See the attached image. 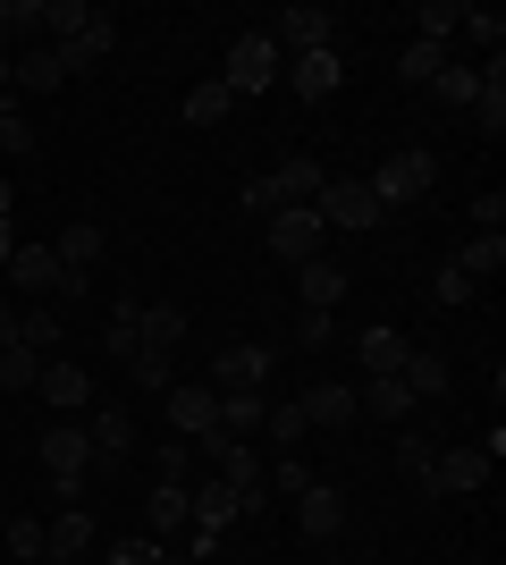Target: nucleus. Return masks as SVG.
<instances>
[{
  "label": "nucleus",
  "instance_id": "6e6d98bb",
  "mask_svg": "<svg viewBox=\"0 0 506 565\" xmlns=\"http://www.w3.org/2000/svg\"><path fill=\"white\" fill-rule=\"evenodd\" d=\"M0 60H9V0H0Z\"/></svg>",
  "mask_w": 506,
  "mask_h": 565
},
{
  "label": "nucleus",
  "instance_id": "c03bdc74",
  "mask_svg": "<svg viewBox=\"0 0 506 565\" xmlns=\"http://www.w3.org/2000/svg\"><path fill=\"white\" fill-rule=\"evenodd\" d=\"M9 557H18V565L43 557V515H9Z\"/></svg>",
  "mask_w": 506,
  "mask_h": 565
},
{
  "label": "nucleus",
  "instance_id": "393cba45",
  "mask_svg": "<svg viewBox=\"0 0 506 565\" xmlns=\"http://www.w3.org/2000/svg\"><path fill=\"white\" fill-rule=\"evenodd\" d=\"M355 414H372V423H406V414H413L406 380H363V388H355Z\"/></svg>",
  "mask_w": 506,
  "mask_h": 565
},
{
  "label": "nucleus",
  "instance_id": "423d86ee",
  "mask_svg": "<svg viewBox=\"0 0 506 565\" xmlns=\"http://www.w3.org/2000/svg\"><path fill=\"white\" fill-rule=\"evenodd\" d=\"M219 85H228V94H270V85H279V43H270V34H237L228 60H219Z\"/></svg>",
  "mask_w": 506,
  "mask_h": 565
},
{
  "label": "nucleus",
  "instance_id": "c85d7f7f",
  "mask_svg": "<svg viewBox=\"0 0 506 565\" xmlns=\"http://www.w3.org/2000/svg\"><path fill=\"white\" fill-rule=\"evenodd\" d=\"M397 380H406V397H448V380H456V372H448V354L413 347V363H406Z\"/></svg>",
  "mask_w": 506,
  "mask_h": 565
},
{
  "label": "nucleus",
  "instance_id": "f8f14e48",
  "mask_svg": "<svg viewBox=\"0 0 506 565\" xmlns=\"http://www.w3.org/2000/svg\"><path fill=\"white\" fill-rule=\"evenodd\" d=\"M34 397H43L51 414H85V405H94V363H43Z\"/></svg>",
  "mask_w": 506,
  "mask_h": 565
},
{
  "label": "nucleus",
  "instance_id": "473e14b6",
  "mask_svg": "<svg viewBox=\"0 0 506 565\" xmlns=\"http://www.w3.org/2000/svg\"><path fill=\"white\" fill-rule=\"evenodd\" d=\"M262 430L279 439V456H295L304 439H313V423H304V405H295V397H279V405H270V414H262Z\"/></svg>",
  "mask_w": 506,
  "mask_h": 565
},
{
  "label": "nucleus",
  "instance_id": "ea45409f",
  "mask_svg": "<svg viewBox=\"0 0 506 565\" xmlns=\"http://www.w3.org/2000/svg\"><path fill=\"white\" fill-rule=\"evenodd\" d=\"M0 152H9V161H25V152H34V118H25L18 102H0Z\"/></svg>",
  "mask_w": 506,
  "mask_h": 565
},
{
  "label": "nucleus",
  "instance_id": "8fccbe9b",
  "mask_svg": "<svg viewBox=\"0 0 506 565\" xmlns=\"http://www.w3.org/2000/svg\"><path fill=\"white\" fill-rule=\"evenodd\" d=\"M51 0H9V34H43Z\"/></svg>",
  "mask_w": 506,
  "mask_h": 565
},
{
  "label": "nucleus",
  "instance_id": "39448f33",
  "mask_svg": "<svg viewBox=\"0 0 506 565\" xmlns=\"http://www.w3.org/2000/svg\"><path fill=\"white\" fill-rule=\"evenodd\" d=\"M363 186L380 194V212H397V203H422V194L439 186V161H431V152H388V161L372 169Z\"/></svg>",
  "mask_w": 506,
  "mask_h": 565
},
{
  "label": "nucleus",
  "instance_id": "3c124183",
  "mask_svg": "<svg viewBox=\"0 0 506 565\" xmlns=\"http://www.w3.org/2000/svg\"><path fill=\"white\" fill-rule=\"evenodd\" d=\"M186 465H194L186 439H161V481H177V490H186Z\"/></svg>",
  "mask_w": 506,
  "mask_h": 565
},
{
  "label": "nucleus",
  "instance_id": "7ed1b4c3",
  "mask_svg": "<svg viewBox=\"0 0 506 565\" xmlns=\"http://www.w3.org/2000/svg\"><path fill=\"white\" fill-rule=\"evenodd\" d=\"M262 245L288 262V270H304V262L330 254V228H321L313 203H288V212H270V220H262Z\"/></svg>",
  "mask_w": 506,
  "mask_h": 565
},
{
  "label": "nucleus",
  "instance_id": "4c0bfd02",
  "mask_svg": "<svg viewBox=\"0 0 506 565\" xmlns=\"http://www.w3.org/2000/svg\"><path fill=\"white\" fill-rule=\"evenodd\" d=\"M34 380H43V354L34 347H0V388H9V397H25Z\"/></svg>",
  "mask_w": 506,
  "mask_h": 565
},
{
  "label": "nucleus",
  "instance_id": "864d4df0",
  "mask_svg": "<svg viewBox=\"0 0 506 565\" xmlns=\"http://www.w3.org/2000/svg\"><path fill=\"white\" fill-rule=\"evenodd\" d=\"M0 347H18V305H0Z\"/></svg>",
  "mask_w": 506,
  "mask_h": 565
},
{
  "label": "nucleus",
  "instance_id": "4d7b16f0",
  "mask_svg": "<svg viewBox=\"0 0 506 565\" xmlns=\"http://www.w3.org/2000/svg\"><path fill=\"white\" fill-rule=\"evenodd\" d=\"M0 102H9V60H0Z\"/></svg>",
  "mask_w": 506,
  "mask_h": 565
},
{
  "label": "nucleus",
  "instance_id": "b1692460",
  "mask_svg": "<svg viewBox=\"0 0 506 565\" xmlns=\"http://www.w3.org/2000/svg\"><path fill=\"white\" fill-rule=\"evenodd\" d=\"M9 85H25V94H60V85H68V76H60V51H18V60H9Z\"/></svg>",
  "mask_w": 506,
  "mask_h": 565
},
{
  "label": "nucleus",
  "instance_id": "58836bf2",
  "mask_svg": "<svg viewBox=\"0 0 506 565\" xmlns=\"http://www.w3.org/2000/svg\"><path fill=\"white\" fill-rule=\"evenodd\" d=\"M473 296H482V287L464 279L456 262H439V270H431V305H448V312H464V305H473Z\"/></svg>",
  "mask_w": 506,
  "mask_h": 565
},
{
  "label": "nucleus",
  "instance_id": "603ef678",
  "mask_svg": "<svg viewBox=\"0 0 506 565\" xmlns=\"http://www.w3.org/2000/svg\"><path fill=\"white\" fill-rule=\"evenodd\" d=\"M245 212H254V220H270V212H279V194H270V178H245Z\"/></svg>",
  "mask_w": 506,
  "mask_h": 565
},
{
  "label": "nucleus",
  "instance_id": "c756f323",
  "mask_svg": "<svg viewBox=\"0 0 506 565\" xmlns=\"http://www.w3.org/2000/svg\"><path fill=\"white\" fill-rule=\"evenodd\" d=\"M422 94H431L439 110H473V94H482V68H439Z\"/></svg>",
  "mask_w": 506,
  "mask_h": 565
},
{
  "label": "nucleus",
  "instance_id": "412c9836",
  "mask_svg": "<svg viewBox=\"0 0 506 565\" xmlns=\"http://www.w3.org/2000/svg\"><path fill=\"white\" fill-rule=\"evenodd\" d=\"M321 186H330V169H321V161H304V152H288V161L270 169V194H279V212H288V203H313Z\"/></svg>",
  "mask_w": 506,
  "mask_h": 565
},
{
  "label": "nucleus",
  "instance_id": "cd10ccee",
  "mask_svg": "<svg viewBox=\"0 0 506 565\" xmlns=\"http://www.w3.org/2000/svg\"><path fill=\"white\" fill-rule=\"evenodd\" d=\"M456 270H464L473 287H489V279L506 270V236H464V245H456Z\"/></svg>",
  "mask_w": 506,
  "mask_h": 565
},
{
  "label": "nucleus",
  "instance_id": "2f4dec72",
  "mask_svg": "<svg viewBox=\"0 0 506 565\" xmlns=\"http://www.w3.org/2000/svg\"><path fill=\"white\" fill-rule=\"evenodd\" d=\"M51 254H60V270H94V262H101V228H94V220H76V228H60Z\"/></svg>",
  "mask_w": 506,
  "mask_h": 565
},
{
  "label": "nucleus",
  "instance_id": "a19ab883",
  "mask_svg": "<svg viewBox=\"0 0 506 565\" xmlns=\"http://www.w3.org/2000/svg\"><path fill=\"white\" fill-rule=\"evenodd\" d=\"M439 68H448V51H439V43H406V60H397V76H406V85H431Z\"/></svg>",
  "mask_w": 506,
  "mask_h": 565
},
{
  "label": "nucleus",
  "instance_id": "dca6fc26",
  "mask_svg": "<svg viewBox=\"0 0 506 565\" xmlns=\"http://www.w3.org/2000/svg\"><path fill=\"white\" fill-rule=\"evenodd\" d=\"M186 305H177V296H152V305H136V338H144V347H161V354H177L186 347Z\"/></svg>",
  "mask_w": 506,
  "mask_h": 565
},
{
  "label": "nucleus",
  "instance_id": "0eeeda50",
  "mask_svg": "<svg viewBox=\"0 0 506 565\" xmlns=\"http://www.w3.org/2000/svg\"><path fill=\"white\" fill-rule=\"evenodd\" d=\"M161 423H169V439H212L219 430V388L212 380H177V388H169V405H161Z\"/></svg>",
  "mask_w": 506,
  "mask_h": 565
},
{
  "label": "nucleus",
  "instance_id": "bb28decb",
  "mask_svg": "<svg viewBox=\"0 0 506 565\" xmlns=\"http://www.w3.org/2000/svg\"><path fill=\"white\" fill-rule=\"evenodd\" d=\"M262 414H270L262 388H228V397H219V439H245V430H262Z\"/></svg>",
  "mask_w": 506,
  "mask_h": 565
},
{
  "label": "nucleus",
  "instance_id": "72a5a7b5",
  "mask_svg": "<svg viewBox=\"0 0 506 565\" xmlns=\"http://www.w3.org/2000/svg\"><path fill=\"white\" fill-rule=\"evenodd\" d=\"M177 110H186V127H219V118L237 110V94H228V85H219V76H212V85H194V94L177 102Z\"/></svg>",
  "mask_w": 506,
  "mask_h": 565
},
{
  "label": "nucleus",
  "instance_id": "1a4fd4ad",
  "mask_svg": "<svg viewBox=\"0 0 506 565\" xmlns=\"http://www.w3.org/2000/svg\"><path fill=\"white\" fill-rule=\"evenodd\" d=\"M270 43H279V60H295V51H337V18L304 0V9H288V18L270 25Z\"/></svg>",
  "mask_w": 506,
  "mask_h": 565
},
{
  "label": "nucleus",
  "instance_id": "f257e3e1",
  "mask_svg": "<svg viewBox=\"0 0 506 565\" xmlns=\"http://www.w3.org/2000/svg\"><path fill=\"white\" fill-rule=\"evenodd\" d=\"M43 34H60V76H85V68H101L110 60V43H119V18L110 9H85V0H51V18H43Z\"/></svg>",
  "mask_w": 506,
  "mask_h": 565
},
{
  "label": "nucleus",
  "instance_id": "37998d69",
  "mask_svg": "<svg viewBox=\"0 0 506 565\" xmlns=\"http://www.w3.org/2000/svg\"><path fill=\"white\" fill-rule=\"evenodd\" d=\"M431 439H422V430H406V439H397V472H406V481H431Z\"/></svg>",
  "mask_w": 506,
  "mask_h": 565
},
{
  "label": "nucleus",
  "instance_id": "7c9ffc66",
  "mask_svg": "<svg viewBox=\"0 0 506 565\" xmlns=\"http://www.w3.org/2000/svg\"><path fill=\"white\" fill-rule=\"evenodd\" d=\"M136 305H144V296H119L110 330H101V354H110V363H136V347H144V338H136Z\"/></svg>",
  "mask_w": 506,
  "mask_h": 565
},
{
  "label": "nucleus",
  "instance_id": "f3484780",
  "mask_svg": "<svg viewBox=\"0 0 506 565\" xmlns=\"http://www.w3.org/2000/svg\"><path fill=\"white\" fill-rule=\"evenodd\" d=\"M295 405H304V423H313V430H355V388H346V380H313Z\"/></svg>",
  "mask_w": 506,
  "mask_h": 565
},
{
  "label": "nucleus",
  "instance_id": "2eb2a0df",
  "mask_svg": "<svg viewBox=\"0 0 506 565\" xmlns=\"http://www.w3.org/2000/svg\"><path fill=\"white\" fill-rule=\"evenodd\" d=\"M85 439H94V465H101V472L136 465V414H119V405H101V414H94V430H85Z\"/></svg>",
  "mask_w": 506,
  "mask_h": 565
},
{
  "label": "nucleus",
  "instance_id": "49530a36",
  "mask_svg": "<svg viewBox=\"0 0 506 565\" xmlns=\"http://www.w3.org/2000/svg\"><path fill=\"white\" fill-rule=\"evenodd\" d=\"M498 228H506V194L482 186V194H473V236H498Z\"/></svg>",
  "mask_w": 506,
  "mask_h": 565
},
{
  "label": "nucleus",
  "instance_id": "a211bd4d",
  "mask_svg": "<svg viewBox=\"0 0 506 565\" xmlns=\"http://www.w3.org/2000/svg\"><path fill=\"white\" fill-rule=\"evenodd\" d=\"M85 465H94V439H85L76 423L43 430V472H51V481H85Z\"/></svg>",
  "mask_w": 506,
  "mask_h": 565
},
{
  "label": "nucleus",
  "instance_id": "5701e85b",
  "mask_svg": "<svg viewBox=\"0 0 506 565\" xmlns=\"http://www.w3.org/2000/svg\"><path fill=\"white\" fill-rule=\"evenodd\" d=\"M144 515H152V541H169V532H186V515H194V490H177V481H152Z\"/></svg>",
  "mask_w": 506,
  "mask_h": 565
},
{
  "label": "nucleus",
  "instance_id": "13d9d810",
  "mask_svg": "<svg viewBox=\"0 0 506 565\" xmlns=\"http://www.w3.org/2000/svg\"><path fill=\"white\" fill-rule=\"evenodd\" d=\"M0 220H9V178H0Z\"/></svg>",
  "mask_w": 506,
  "mask_h": 565
},
{
  "label": "nucleus",
  "instance_id": "6ab92c4d",
  "mask_svg": "<svg viewBox=\"0 0 506 565\" xmlns=\"http://www.w3.org/2000/svg\"><path fill=\"white\" fill-rule=\"evenodd\" d=\"M295 296H304V312H337L346 305V262H304V270H295Z\"/></svg>",
  "mask_w": 506,
  "mask_h": 565
},
{
  "label": "nucleus",
  "instance_id": "bf43d9fd",
  "mask_svg": "<svg viewBox=\"0 0 506 565\" xmlns=\"http://www.w3.org/2000/svg\"><path fill=\"white\" fill-rule=\"evenodd\" d=\"M34 565H60V557H34Z\"/></svg>",
  "mask_w": 506,
  "mask_h": 565
},
{
  "label": "nucleus",
  "instance_id": "20e7f679",
  "mask_svg": "<svg viewBox=\"0 0 506 565\" xmlns=\"http://www.w3.org/2000/svg\"><path fill=\"white\" fill-rule=\"evenodd\" d=\"M313 212H321V228H330V236H346V228H380V194H372V186H363V178H330V186H321L313 194Z\"/></svg>",
  "mask_w": 506,
  "mask_h": 565
},
{
  "label": "nucleus",
  "instance_id": "e433bc0d",
  "mask_svg": "<svg viewBox=\"0 0 506 565\" xmlns=\"http://www.w3.org/2000/svg\"><path fill=\"white\" fill-rule=\"evenodd\" d=\"M413 25H422L413 43H439V51H448V34L464 25V9H456V0H422V9H413Z\"/></svg>",
  "mask_w": 506,
  "mask_h": 565
},
{
  "label": "nucleus",
  "instance_id": "f704fd0d",
  "mask_svg": "<svg viewBox=\"0 0 506 565\" xmlns=\"http://www.w3.org/2000/svg\"><path fill=\"white\" fill-rule=\"evenodd\" d=\"M127 372H136V388L169 397V388H177V354H161V347H136V363H127Z\"/></svg>",
  "mask_w": 506,
  "mask_h": 565
},
{
  "label": "nucleus",
  "instance_id": "de8ad7c7",
  "mask_svg": "<svg viewBox=\"0 0 506 565\" xmlns=\"http://www.w3.org/2000/svg\"><path fill=\"white\" fill-rule=\"evenodd\" d=\"M464 34H473V43H489V60H498V43H506V18H498V9H464Z\"/></svg>",
  "mask_w": 506,
  "mask_h": 565
},
{
  "label": "nucleus",
  "instance_id": "79ce46f5",
  "mask_svg": "<svg viewBox=\"0 0 506 565\" xmlns=\"http://www.w3.org/2000/svg\"><path fill=\"white\" fill-rule=\"evenodd\" d=\"M262 490H279V498H304V490H313V465H304V456H279Z\"/></svg>",
  "mask_w": 506,
  "mask_h": 565
},
{
  "label": "nucleus",
  "instance_id": "c9c22d12",
  "mask_svg": "<svg viewBox=\"0 0 506 565\" xmlns=\"http://www.w3.org/2000/svg\"><path fill=\"white\" fill-rule=\"evenodd\" d=\"M18 347H34V354L60 347V305H25L18 312Z\"/></svg>",
  "mask_w": 506,
  "mask_h": 565
},
{
  "label": "nucleus",
  "instance_id": "6e6552de",
  "mask_svg": "<svg viewBox=\"0 0 506 565\" xmlns=\"http://www.w3.org/2000/svg\"><path fill=\"white\" fill-rule=\"evenodd\" d=\"M422 490H431V498H473V490H489V456H482V448H439Z\"/></svg>",
  "mask_w": 506,
  "mask_h": 565
},
{
  "label": "nucleus",
  "instance_id": "9b49d317",
  "mask_svg": "<svg viewBox=\"0 0 506 565\" xmlns=\"http://www.w3.org/2000/svg\"><path fill=\"white\" fill-rule=\"evenodd\" d=\"M279 76H288V94L330 102L337 85H346V60H337V51H295V60H279Z\"/></svg>",
  "mask_w": 506,
  "mask_h": 565
},
{
  "label": "nucleus",
  "instance_id": "4be33fe9",
  "mask_svg": "<svg viewBox=\"0 0 506 565\" xmlns=\"http://www.w3.org/2000/svg\"><path fill=\"white\" fill-rule=\"evenodd\" d=\"M9 287L51 296V287H60V254H51V245H18V254H9Z\"/></svg>",
  "mask_w": 506,
  "mask_h": 565
},
{
  "label": "nucleus",
  "instance_id": "4468645a",
  "mask_svg": "<svg viewBox=\"0 0 506 565\" xmlns=\"http://www.w3.org/2000/svg\"><path fill=\"white\" fill-rule=\"evenodd\" d=\"M406 363H413V338L406 330H363L355 338V372L363 380H397Z\"/></svg>",
  "mask_w": 506,
  "mask_h": 565
},
{
  "label": "nucleus",
  "instance_id": "9d476101",
  "mask_svg": "<svg viewBox=\"0 0 506 565\" xmlns=\"http://www.w3.org/2000/svg\"><path fill=\"white\" fill-rule=\"evenodd\" d=\"M270 363H279V354H270L262 338H237V347H219L212 388H219V397H228V388H262V380H270Z\"/></svg>",
  "mask_w": 506,
  "mask_h": 565
},
{
  "label": "nucleus",
  "instance_id": "a878e982",
  "mask_svg": "<svg viewBox=\"0 0 506 565\" xmlns=\"http://www.w3.org/2000/svg\"><path fill=\"white\" fill-rule=\"evenodd\" d=\"M473 127H482L489 143L506 136V60H489V76H482V94H473Z\"/></svg>",
  "mask_w": 506,
  "mask_h": 565
},
{
  "label": "nucleus",
  "instance_id": "5fc2aeb1",
  "mask_svg": "<svg viewBox=\"0 0 506 565\" xmlns=\"http://www.w3.org/2000/svg\"><path fill=\"white\" fill-rule=\"evenodd\" d=\"M9 254H18V228H9V220H0V262H9Z\"/></svg>",
  "mask_w": 506,
  "mask_h": 565
},
{
  "label": "nucleus",
  "instance_id": "a18cd8bd",
  "mask_svg": "<svg viewBox=\"0 0 506 565\" xmlns=\"http://www.w3.org/2000/svg\"><path fill=\"white\" fill-rule=\"evenodd\" d=\"M101 565H169V541H152V532H144V541H119Z\"/></svg>",
  "mask_w": 506,
  "mask_h": 565
},
{
  "label": "nucleus",
  "instance_id": "f03ea898",
  "mask_svg": "<svg viewBox=\"0 0 506 565\" xmlns=\"http://www.w3.org/2000/svg\"><path fill=\"white\" fill-rule=\"evenodd\" d=\"M270 507V490H228V481H212V490H194V541H186V557H212L219 548V532L228 523H245V515H262Z\"/></svg>",
  "mask_w": 506,
  "mask_h": 565
},
{
  "label": "nucleus",
  "instance_id": "aec40b11",
  "mask_svg": "<svg viewBox=\"0 0 506 565\" xmlns=\"http://www.w3.org/2000/svg\"><path fill=\"white\" fill-rule=\"evenodd\" d=\"M85 548H94V515H85V507H60V515L43 523V557L76 565V557H85Z\"/></svg>",
  "mask_w": 506,
  "mask_h": 565
},
{
  "label": "nucleus",
  "instance_id": "09e8293b",
  "mask_svg": "<svg viewBox=\"0 0 506 565\" xmlns=\"http://www.w3.org/2000/svg\"><path fill=\"white\" fill-rule=\"evenodd\" d=\"M330 338H337V321H330V312H304V321H295V347H304V354H321Z\"/></svg>",
  "mask_w": 506,
  "mask_h": 565
},
{
  "label": "nucleus",
  "instance_id": "ddd939ff",
  "mask_svg": "<svg viewBox=\"0 0 506 565\" xmlns=\"http://www.w3.org/2000/svg\"><path fill=\"white\" fill-rule=\"evenodd\" d=\"M295 532H304V541H337V532H346V490H337V481H313V490L295 498Z\"/></svg>",
  "mask_w": 506,
  "mask_h": 565
}]
</instances>
